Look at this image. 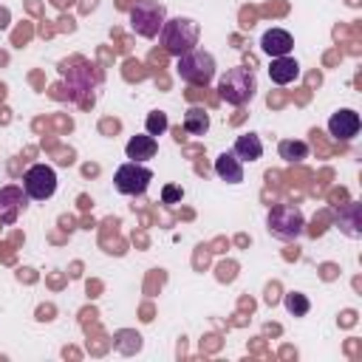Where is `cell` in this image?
Wrapping results in <instances>:
<instances>
[{
  "instance_id": "cell-14",
  "label": "cell",
  "mask_w": 362,
  "mask_h": 362,
  "mask_svg": "<svg viewBox=\"0 0 362 362\" xmlns=\"http://www.w3.org/2000/svg\"><path fill=\"white\" fill-rule=\"evenodd\" d=\"M232 153H235V158H240V161H257V158L263 156V141H260L257 133H243V136L235 139Z\"/></svg>"
},
{
  "instance_id": "cell-8",
  "label": "cell",
  "mask_w": 362,
  "mask_h": 362,
  "mask_svg": "<svg viewBox=\"0 0 362 362\" xmlns=\"http://www.w3.org/2000/svg\"><path fill=\"white\" fill-rule=\"evenodd\" d=\"M359 113L351 110V107H342L337 110L331 119H328V133L337 139V141H351L356 133H359Z\"/></svg>"
},
{
  "instance_id": "cell-11",
  "label": "cell",
  "mask_w": 362,
  "mask_h": 362,
  "mask_svg": "<svg viewBox=\"0 0 362 362\" xmlns=\"http://www.w3.org/2000/svg\"><path fill=\"white\" fill-rule=\"evenodd\" d=\"M269 76H272L274 85H291L300 76V65H297L294 57H272Z\"/></svg>"
},
{
  "instance_id": "cell-3",
  "label": "cell",
  "mask_w": 362,
  "mask_h": 362,
  "mask_svg": "<svg viewBox=\"0 0 362 362\" xmlns=\"http://www.w3.org/2000/svg\"><path fill=\"white\" fill-rule=\"evenodd\" d=\"M175 74L187 82V85H198V88H206L212 79H215V57L204 48H192L187 54L178 57V65H175Z\"/></svg>"
},
{
  "instance_id": "cell-20",
  "label": "cell",
  "mask_w": 362,
  "mask_h": 362,
  "mask_svg": "<svg viewBox=\"0 0 362 362\" xmlns=\"http://www.w3.org/2000/svg\"><path fill=\"white\" fill-rule=\"evenodd\" d=\"M184 198V189L178 187V184H167L164 189H161V201L164 204H178Z\"/></svg>"
},
{
  "instance_id": "cell-13",
  "label": "cell",
  "mask_w": 362,
  "mask_h": 362,
  "mask_svg": "<svg viewBox=\"0 0 362 362\" xmlns=\"http://www.w3.org/2000/svg\"><path fill=\"white\" fill-rule=\"evenodd\" d=\"M215 173L218 178H223L226 184H240L243 181V161L235 158V153H221L215 158Z\"/></svg>"
},
{
  "instance_id": "cell-7",
  "label": "cell",
  "mask_w": 362,
  "mask_h": 362,
  "mask_svg": "<svg viewBox=\"0 0 362 362\" xmlns=\"http://www.w3.org/2000/svg\"><path fill=\"white\" fill-rule=\"evenodd\" d=\"M23 189L31 201H45L57 192V173L48 164H31L23 173Z\"/></svg>"
},
{
  "instance_id": "cell-17",
  "label": "cell",
  "mask_w": 362,
  "mask_h": 362,
  "mask_svg": "<svg viewBox=\"0 0 362 362\" xmlns=\"http://www.w3.org/2000/svg\"><path fill=\"white\" fill-rule=\"evenodd\" d=\"M277 153H280V158L283 161H303V158H308V144L303 141V139H283L280 144H277Z\"/></svg>"
},
{
  "instance_id": "cell-1",
  "label": "cell",
  "mask_w": 362,
  "mask_h": 362,
  "mask_svg": "<svg viewBox=\"0 0 362 362\" xmlns=\"http://www.w3.org/2000/svg\"><path fill=\"white\" fill-rule=\"evenodd\" d=\"M198 37H201V25L192 20V17H173V20H164L161 31H158V40L164 45L167 54L173 57H181L187 51H192L198 45Z\"/></svg>"
},
{
  "instance_id": "cell-9",
  "label": "cell",
  "mask_w": 362,
  "mask_h": 362,
  "mask_svg": "<svg viewBox=\"0 0 362 362\" xmlns=\"http://www.w3.org/2000/svg\"><path fill=\"white\" fill-rule=\"evenodd\" d=\"M25 189L20 187H3L0 189V223H14L17 215L25 209Z\"/></svg>"
},
{
  "instance_id": "cell-10",
  "label": "cell",
  "mask_w": 362,
  "mask_h": 362,
  "mask_svg": "<svg viewBox=\"0 0 362 362\" xmlns=\"http://www.w3.org/2000/svg\"><path fill=\"white\" fill-rule=\"evenodd\" d=\"M260 48H263V54H269V57H288L291 48H294V40H291V34H288L286 28H269V31L260 37Z\"/></svg>"
},
{
  "instance_id": "cell-15",
  "label": "cell",
  "mask_w": 362,
  "mask_h": 362,
  "mask_svg": "<svg viewBox=\"0 0 362 362\" xmlns=\"http://www.w3.org/2000/svg\"><path fill=\"white\" fill-rule=\"evenodd\" d=\"M337 223L348 238H362V221H359V204L351 201L337 209Z\"/></svg>"
},
{
  "instance_id": "cell-12",
  "label": "cell",
  "mask_w": 362,
  "mask_h": 362,
  "mask_svg": "<svg viewBox=\"0 0 362 362\" xmlns=\"http://www.w3.org/2000/svg\"><path fill=\"white\" fill-rule=\"evenodd\" d=\"M124 153H127L130 161H150V158H156V153H158V141H156V136L141 133V136H133V139L127 141Z\"/></svg>"
},
{
  "instance_id": "cell-19",
  "label": "cell",
  "mask_w": 362,
  "mask_h": 362,
  "mask_svg": "<svg viewBox=\"0 0 362 362\" xmlns=\"http://www.w3.org/2000/svg\"><path fill=\"white\" fill-rule=\"evenodd\" d=\"M144 127H147V133H150V136H161V133H167L170 119H167V113H164V110H150V113H147Z\"/></svg>"
},
{
  "instance_id": "cell-5",
  "label": "cell",
  "mask_w": 362,
  "mask_h": 362,
  "mask_svg": "<svg viewBox=\"0 0 362 362\" xmlns=\"http://www.w3.org/2000/svg\"><path fill=\"white\" fill-rule=\"evenodd\" d=\"M164 20H167V8L158 0H136V6L130 8V28L144 40L158 37Z\"/></svg>"
},
{
  "instance_id": "cell-6",
  "label": "cell",
  "mask_w": 362,
  "mask_h": 362,
  "mask_svg": "<svg viewBox=\"0 0 362 362\" xmlns=\"http://www.w3.org/2000/svg\"><path fill=\"white\" fill-rule=\"evenodd\" d=\"M150 181H153V170L144 167L141 161H127L113 175V184L122 195H144Z\"/></svg>"
},
{
  "instance_id": "cell-16",
  "label": "cell",
  "mask_w": 362,
  "mask_h": 362,
  "mask_svg": "<svg viewBox=\"0 0 362 362\" xmlns=\"http://www.w3.org/2000/svg\"><path fill=\"white\" fill-rule=\"evenodd\" d=\"M209 130V113L204 107H189L184 113V133L189 136H204Z\"/></svg>"
},
{
  "instance_id": "cell-2",
  "label": "cell",
  "mask_w": 362,
  "mask_h": 362,
  "mask_svg": "<svg viewBox=\"0 0 362 362\" xmlns=\"http://www.w3.org/2000/svg\"><path fill=\"white\" fill-rule=\"evenodd\" d=\"M255 90H257V76H255V71L246 68V65L229 68V71L221 76V82H218V96H221L226 105H232V107H240V105L252 102Z\"/></svg>"
},
{
  "instance_id": "cell-4",
  "label": "cell",
  "mask_w": 362,
  "mask_h": 362,
  "mask_svg": "<svg viewBox=\"0 0 362 362\" xmlns=\"http://www.w3.org/2000/svg\"><path fill=\"white\" fill-rule=\"evenodd\" d=\"M266 229L277 240H297L305 232V218L294 204H274L266 215Z\"/></svg>"
},
{
  "instance_id": "cell-18",
  "label": "cell",
  "mask_w": 362,
  "mask_h": 362,
  "mask_svg": "<svg viewBox=\"0 0 362 362\" xmlns=\"http://www.w3.org/2000/svg\"><path fill=\"white\" fill-rule=\"evenodd\" d=\"M283 305H286V311H288V314H294V317H305V314H308V308H311L308 297H305V294H300V291H288V294L283 297Z\"/></svg>"
}]
</instances>
